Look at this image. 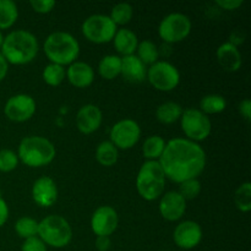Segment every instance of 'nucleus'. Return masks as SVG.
Wrapping results in <instances>:
<instances>
[{
    "label": "nucleus",
    "mask_w": 251,
    "mask_h": 251,
    "mask_svg": "<svg viewBox=\"0 0 251 251\" xmlns=\"http://www.w3.org/2000/svg\"><path fill=\"white\" fill-rule=\"evenodd\" d=\"M166 178L174 183L198 179L206 166V153L202 147L188 139H173L166 144L158 159Z\"/></svg>",
    "instance_id": "1"
},
{
    "label": "nucleus",
    "mask_w": 251,
    "mask_h": 251,
    "mask_svg": "<svg viewBox=\"0 0 251 251\" xmlns=\"http://www.w3.org/2000/svg\"><path fill=\"white\" fill-rule=\"evenodd\" d=\"M38 53V41L36 36L25 29H17L4 37L1 54L7 63L14 65L28 64Z\"/></svg>",
    "instance_id": "2"
},
{
    "label": "nucleus",
    "mask_w": 251,
    "mask_h": 251,
    "mask_svg": "<svg viewBox=\"0 0 251 251\" xmlns=\"http://www.w3.org/2000/svg\"><path fill=\"white\" fill-rule=\"evenodd\" d=\"M44 53L51 64L71 65L80 54V44L70 33L54 32L44 42Z\"/></svg>",
    "instance_id": "3"
},
{
    "label": "nucleus",
    "mask_w": 251,
    "mask_h": 251,
    "mask_svg": "<svg viewBox=\"0 0 251 251\" xmlns=\"http://www.w3.org/2000/svg\"><path fill=\"white\" fill-rule=\"evenodd\" d=\"M55 147L42 136L25 137L19 146V157L22 163L32 168L47 166L55 158Z\"/></svg>",
    "instance_id": "4"
},
{
    "label": "nucleus",
    "mask_w": 251,
    "mask_h": 251,
    "mask_svg": "<svg viewBox=\"0 0 251 251\" xmlns=\"http://www.w3.org/2000/svg\"><path fill=\"white\" fill-rule=\"evenodd\" d=\"M166 176L158 161H146L140 168L136 189L144 200L153 201L163 194Z\"/></svg>",
    "instance_id": "5"
},
{
    "label": "nucleus",
    "mask_w": 251,
    "mask_h": 251,
    "mask_svg": "<svg viewBox=\"0 0 251 251\" xmlns=\"http://www.w3.org/2000/svg\"><path fill=\"white\" fill-rule=\"evenodd\" d=\"M39 239L51 248L66 247L73 239V229L68 221L58 215H51L38 222Z\"/></svg>",
    "instance_id": "6"
},
{
    "label": "nucleus",
    "mask_w": 251,
    "mask_h": 251,
    "mask_svg": "<svg viewBox=\"0 0 251 251\" xmlns=\"http://www.w3.org/2000/svg\"><path fill=\"white\" fill-rule=\"evenodd\" d=\"M180 119L181 129L190 141H203L210 136L212 124H211L210 118L203 114L200 109L189 108L184 110Z\"/></svg>",
    "instance_id": "7"
},
{
    "label": "nucleus",
    "mask_w": 251,
    "mask_h": 251,
    "mask_svg": "<svg viewBox=\"0 0 251 251\" xmlns=\"http://www.w3.org/2000/svg\"><path fill=\"white\" fill-rule=\"evenodd\" d=\"M191 32V21L186 15L180 12L169 14L161 21L158 34L164 43L173 44L184 41Z\"/></svg>",
    "instance_id": "8"
},
{
    "label": "nucleus",
    "mask_w": 251,
    "mask_h": 251,
    "mask_svg": "<svg viewBox=\"0 0 251 251\" xmlns=\"http://www.w3.org/2000/svg\"><path fill=\"white\" fill-rule=\"evenodd\" d=\"M117 25L105 15H92L82 24V33L92 43H108L117 33Z\"/></svg>",
    "instance_id": "9"
},
{
    "label": "nucleus",
    "mask_w": 251,
    "mask_h": 251,
    "mask_svg": "<svg viewBox=\"0 0 251 251\" xmlns=\"http://www.w3.org/2000/svg\"><path fill=\"white\" fill-rule=\"evenodd\" d=\"M147 78L156 90L169 92L180 82V74L173 64L168 61H157L147 70Z\"/></svg>",
    "instance_id": "10"
},
{
    "label": "nucleus",
    "mask_w": 251,
    "mask_h": 251,
    "mask_svg": "<svg viewBox=\"0 0 251 251\" xmlns=\"http://www.w3.org/2000/svg\"><path fill=\"white\" fill-rule=\"evenodd\" d=\"M141 129L139 124L131 119H124L114 124L110 129V142L117 149L129 150L140 140Z\"/></svg>",
    "instance_id": "11"
},
{
    "label": "nucleus",
    "mask_w": 251,
    "mask_h": 251,
    "mask_svg": "<svg viewBox=\"0 0 251 251\" xmlns=\"http://www.w3.org/2000/svg\"><path fill=\"white\" fill-rule=\"evenodd\" d=\"M4 113L11 122H27L36 113V102L28 95L12 96L5 104Z\"/></svg>",
    "instance_id": "12"
},
{
    "label": "nucleus",
    "mask_w": 251,
    "mask_h": 251,
    "mask_svg": "<svg viewBox=\"0 0 251 251\" xmlns=\"http://www.w3.org/2000/svg\"><path fill=\"white\" fill-rule=\"evenodd\" d=\"M119 223L117 211L110 206H100L93 212L91 218V228L97 237H109L115 232Z\"/></svg>",
    "instance_id": "13"
},
{
    "label": "nucleus",
    "mask_w": 251,
    "mask_h": 251,
    "mask_svg": "<svg viewBox=\"0 0 251 251\" xmlns=\"http://www.w3.org/2000/svg\"><path fill=\"white\" fill-rule=\"evenodd\" d=\"M174 243L180 249L190 250L198 247L202 240V229L199 223L193 221H185L176 226L173 234Z\"/></svg>",
    "instance_id": "14"
},
{
    "label": "nucleus",
    "mask_w": 251,
    "mask_h": 251,
    "mask_svg": "<svg viewBox=\"0 0 251 251\" xmlns=\"http://www.w3.org/2000/svg\"><path fill=\"white\" fill-rule=\"evenodd\" d=\"M32 199L41 207H50L58 200V188L49 176H41L32 186Z\"/></svg>",
    "instance_id": "15"
},
{
    "label": "nucleus",
    "mask_w": 251,
    "mask_h": 251,
    "mask_svg": "<svg viewBox=\"0 0 251 251\" xmlns=\"http://www.w3.org/2000/svg\"><path fill=\"white\" fill-rule=\"evenodd\" d=\"M185 211L186 201L184 200L183 196L178 191H169L161 199L159 212L164 220L171 221V222L180 220Z\"/></svg>",
    "instance_id": "16"
},
{
    "label": "nucleus",
    "mask_w": 251,
    "mask_h": 251,
    "mask_svg": "<svg viewBox=\"0 0 251 251\" xmlns=\"http://www.w3.org/2000/svg\"><path fill=\"white\" fill-rule=\"evenodd\" d=\"M102 124V112L95 104H86L80 108L76 115V125L82 134L97 131Z\"/></svg>",
    "instance_id": "17"
},
{
    "label": "nucleus",
    "mask_w": 251,
    "mask_h": 251,
    "mask_svg": "<svg viewBox=\"0 0 251 251\" xmlns=\"http://www.w3.org/2000/svg\"><path fill=\"white\" fill-rule=\"evenodd\" d=\"M68 80L73 86L77 88H85L92 85L95 80V71L92 66L83 61H75L69 66L66 71Z\"/></svg>",
    "instance_id": "18"
},
{
    "label": "nucleus",
    "mask_w": 251,
    "mask_h": 251,
    "mask_svg": "<svg viewBox=\"0 0 251 251\" xmlns=\"http://www.w3.org/2000/svg\"><path fill=\"white\" fill-rule=\"evenodd\" d=\"M217 60L223 70L228 73H235L242 66V54L237 46L227 42L218 47Z\"/></svg>",
    "instance_id": "19"
},
{
    "label": "nucleus",
    "mask_w": 251,
    "mask_h": 251,
    "mask_svg": "<svg viewBox=\"0 0 251 251\" xmlns=\"http://www.w3.org/2000/svg\"><path fill=\"white\" fill-rule=\"evenodd\" d=\"M123 77L132 83H140L146 78V65L137 58L135 54L122 58V73Z\"/></svg>",
    "instance_id": "20"
},
{
    "label": "nucleus",
    "mask_w": 251,
    "mask_h": 251,
    "mask_svg": "<svg viewBox=\"0 0 251 251\" xmlns=\"http://www.w3.org/2000/svg\"><path fill=\"white\" fill-rule=\"evenodd\" d=\"M114 47L124 56L132 55L139 46L137 36L129 28L118 29L114 36Z\"/></svg>",
    "instance_id": "21"
},
{
    "label": "nucleus",
    "mask_w": 251,
    "mask_h": 251,
    "mask_svg": "<svg viewBox=\"0 0 251 251\" xmlns=\"http://www.w3.org/2000/svg\"><path fill=\"white\" fill-rule=\"evenodd\" d=\"M100 75L105 80H114L122 73V58L118 55H105L98 65Z\"/></svg>",
    "instance_id": "22"
},
{
    "label": "nucleus",
    "mask_w": 251,
    "mask_h": 251,
    "mask_svg": "<svg viewBox=\"0 0 251 251\" xmlns=\"http://www.w3.org/2000/svg\"><path fill=\"white\" fill-rule=\"evenodd\" d=\"M183 114V108L180 104L176 102H166L163 104L158 105L156 110V117L159 123L162 124H172L176 120L180 119Z\"/></svg>",
    "instance_id": "23"
},
{
    "label": "nucleus",
    "mask_w": 251,
    "mask_h": 251,
    "mask_svg": "<svg viewBox=\"0 0 251 251\" xmlns=\"http://www.w3.org/2000/svg\"><path fill=\"white\" fill-rule=\"evenodd\" d=\"M119 152L110 141H103L98 145L96 150V159L98 163L104 167H112L117 163Z\"/></svg>",
    "instance_id": "24"
},
{
    "label": "nucleus",
    "mask_w": 251,
    "mask_h": 251,
    "mask_svg": "<svg viewBox=\"0 0 251 251\" xmlns=\"http://www.w3.org/2000/svg\"><path fill=\"white\" fill-rule=\"evenodd\" d=\"M164 149H166V141L163 140V137L153 135L145 140L142 153L147 161H157L162 156Z\"/></svg>",
    "instance_id": "25"
},
{
    "label": "nucleus",
    "mask_w": 251,
    "mask_h": 251,
    "mask_svg": "<svg viewBox=\"0 0 251 251\" xmlns=\"http://www.w3.org/2000/svg\"><path fill=\"white\" fill-rule=\"evenodd\" d=\"M19 17L16 4L11 0H0V29L10 28Z\"/></svg>",
    "instance_id": "26"
},
{
    "label": "nucleus",
    "mask_w": 251,
    "mask_h": 251,
    "mask_svg": "<svg viewBox=\"0 0 251 251\" xmlns=\"http://www.w3.org/2000/svg\"><path fill=\"white\" fill-rule=\"evenodd\" d=\"M226 107H227V100L220 95H207L200 102V110L206 115L222 113Z\"/></svg>",
    "instance_id": "27"
},
{
    "label": "nucleus",
    "mask_w": 251,
    "mask_h": 251,
    "mask_svg": "<svg viewBox=\"0 0 251 251\" xmlns=\"http://www.w3.org/2000/svg\"><path fill=\"white\" fill-rule=\"evenodd\" d=\"M137 58L145 64V65H153L158 61L159 54L158 48L156 44L151 41H142L137 46Z\"/></svg>",
    "instance_id": "28"
},
{
    "label": "nucleus",
    "mask_w": 251,
    "mask_h": 251,
    "mask_svg": "<svg viewBox=\"0 0 251 251\" xmlns=\"http://www.w3.org/2000/svg\"><path fill=\"white\" fill-rule=\"evenodd\" d=\"M15 230L24 239L37 237V233H38V222L31 217H21L15 223Z\"/></svg>",
    "instance_id": "29"
},
{
    "label": "nucleus",
    "mask_w": 251,
    "mask_h": 251,
    "mask_svg": "<svg viewBox=\"0 0 251 251\" xmlns=\"http://www.w3.org/2000/svg\"><path fill=\"white\" fill-rule=\"evenodd\" d=\"M235 206L242 212H249L251 210V184L249 181L242 184L234 194Z\"/></svg>",
    "instance_id": "30"
},
{
    "label": "nucleus",
    "mask_w": 251,
    "mask_h": 251,
    "mask_svg": "<svg viewBox=\"0 0 251 251\" xmlns=\"http://www.w3.org/2000/svg\"><path fill=\"white\" fill-rule=\"evenodd\" d=\"M132 14L134 10L131 5L127 2H120L113 7L109 17L115 25H126L132 19Z\"/></svg>",
    "instance_id": "31"
},
{
    "label": "nucleus",
    "mask_w": 251,
    "mask_h": 251,
    "mask_svg": "<svg viewBox=\"0 0 251 251\" xmlns=\"http://www.w3.org/2000/svg\"><path fill=\"white\" fill-rule=\"evenodd\" d=\"M65 78V69L64 66L56 64H49L43 70V80L49 86H59Z\"/></svg>",
    "instance_id": "32"
},
{
    "label": "nucleus",
    "mask_w": 251,
    "mask_h": 251,
    "mask_svg": "<svg viewBox=\"0 0 251 251\" xmlns=\"http://www.w3.org/2000/svg\"><path fill=\"white\" fill-rule=\"evenodd\" d=\"M201 191V184L198 179H190L180 183L178 193L183 196L184 200H194L199 196Z\"/></svg>",
    "instance_id": "33"
},
{
    "label": "nucleus",
    "mask_w": 251,
    "mask_h": 251,
    "mask_svg": "<svg viewBox=\"0 0 251 251\" xmlns=\"http://www.w3.org/2000/svg\"><path fill=\"white\" fill-rule=\"evenodd\" d=\"M19 164V157L11 150H1L0 151V172L9 173L12 172Z\"/></svg>",
    "instance_id": "34"
},
{
    "label": "nucleus",
    "mask_w": 251,
    "mask_h": 251,
    "mask_svg": "<svg viewBox=\"0 0 251 251\" xmlns=\"http://www.w3.org/2000/svg\"><path fill=\"white\" fill-rule=\"evenodd\" d=\"M21 251H47V245L38 237L28 238L22 243Z\"/></svg>",
    "instance_id": "35"
},
{
    "label": "nucleus",
    "mask_w": 251,
    "mask_h": 251,
    "mask_svg": "<svg viewBox=\"0 0 251 251\" xmlns=\"http://www.w3.org/2000/svg\"><path fill=\"white\" fill-rule=\"evenodd\" d=\"M29 4L32 9L38 14H48L55 6V1L53 0H32Z\"/></svg>",
    "instance_id": "36"
},
{
    "label": "nucleus",
    "mask_w": 251,
    "mask_h": 251,
    "mask_svg": "<svg viewBox=\"0 0 251 251\" xmlns=\"http://www.w3.org/2000/svg\"><path fill=\"white\" fill-rule=\"evenodd\" d=\"M216 4L226 10H235L243 5V0H217Z\"/></svg>",
    "instance_id": "37"
},
{
    "label": "nucleus",
    "mask_w": 251,
    "mask_h": 251,
    "mask_svg": "<svg viewBox=\"0 0 251 251\" xmlns=\"http://www.w3.org/2000/svg\"><path fill=\"white\" fill-rule=\"evenodd\" d=\"M110 238L105 237V235H100V237H97L96 239V248H97L98 251H108L110 248Z\"/></svg>",
    "instance_id": "38"
},
{
    "label": "nucleus",
    "mask_w": 251,
    "mask_h": 251,
    "mask_svg": "<svg viewBox=\"0 0 251 251\" xmlns=\"http://www.w3.org/2000/svg\"><path fill=\"white\" fill-rule=\"evenodd\" d=\"M239 112L243 117L245 118V120L250 122L251 119V102L250 100H244L240 102L239 104Z\"/></svg>",
    "instance_id": "39"
},
{
    "label": "nucleus",
    "mask_w": 251,
    "mask_h": 251,
    "mask_svg": "<svg viewBox=\"0 0 251 251\" xmlns=\"http://www.w3.org/2000/svg\"><path fill=\"white\" fill-rule=\"evenodd\" d=\"M7 218H9V207H7V203L5 202L4 199L0 196V227L6 223Z\"/></svg>",
    "instance_id": "40"
},
{
    "label": "nucleus",
    "mask_w": 251,
    "mask_h": 251,
    "mask_svg": "<svg viewBox=\"0 0 251 251\" xmlns=\"http://www.w3.org/2000/svg\"><path fill=\"white\" fill-rule=\"evenodd\" d=\"M7 71H9V63H7L6 59L2 56V54L0 53V81L4 80Z\"/></svg>",
    "instance_id": "41"
},
{
    "label": "nucleus",
    "mask_w": 251,
    "mask_h": 251,
    "mask_svg": "<svg viewBox=\"0 0 251 251\" xmlns=\"http://www.w3.org/2000/svg\"><path fill=\"white\" fill-rule=\"evenodd\" d=\"M2 42H4V36H2V33H1V32H0V49H1Z\"/></svg>",
    "instance_id": "42"
}]
</instances>
